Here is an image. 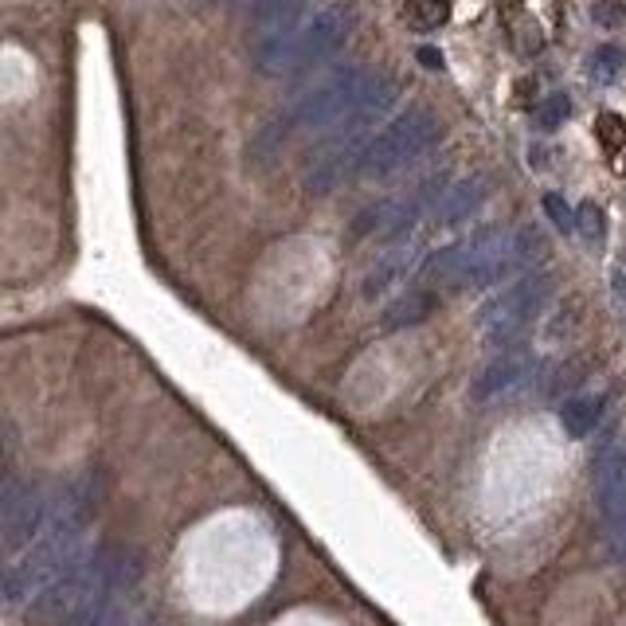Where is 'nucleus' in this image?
<instances>
[{
    "label": "nucleus",
    "mask_w": 626,
    "mask_h": 626,
    "mask_svg": "<svg viewBox=\"0 0 626 626\" xmlns=\"http://www.w3.org/2000/svg\"><path fill=\"white\" fill-rule=\"evenodd\" d=\"M102 497L98 478H79L75 486L55 497V505H47L44 529L32 540L8 568H0V591L4 599L20 603L36 591H44L51 580H59L79 556H83V537L94 517V505Z\"/></svg>",
    "instance_id": "nucleus-1"
},
{
    "label": "nucleus",
    "mask_w": 626,
    "mask_h": 626,
    "mask_svg": "<svg viewBox=\"0 0 626 626\" xmlns=\"http://www.w3.org/2000/svg\"><path fill=\"white\" fill-rule=\"evenodd\" d=\"M540 255H544V235L537 227H521L513 235L501 227H486L474 239L435 251L423 263V278L450 290H482L517 270H529L533 263H540Z\"/></svg>",
    "instance_id": "nucleus-2"
},
{
    "label": "nucleus",
    "mask_w": 626,
    "mask_h": 626,
    "mask_svg": "<svg viewBox=\"0 0 626 626\" xmlns=\"http://www.w3.org/2000/svg\"><path fill=\"white\" fill-rule=\"evenodd\" d=\"M137 576V556L130 552H90L79 556L59 580H51L36 599L40 623H75L83 615L106 611V599Z\"/></svg>",
    "instance_id": "nucleus-3"
},
{
    "label": "nucleus",
    "mask_w": 626,
    "mask_h": 626,
    "mask_svg": "<svg viewBox=\"0 0 626 626\" xmlns=\"http://www.w3.org/2000/svg\"><path fill=\"white\" fill-rule=\"evenodd\" d=\"M357 24V12L349 0H337L329 8H321L317 16H310L306 24L298 28H282L274 32L267 44L259 47L255 55V67L270 75V79H282V75H298V71H310L317 63H325L337 47L349 40Z\"/></svg>",
    "instance_id": "nucleus-4"
},
{
    "label": "nucleus",
    "mask_w": 626,
    "mask_h": 626,
    "mask_svg": "<svg viewBox=\"0 0 626 626\" xmlns=\"http://www.w3.org/2000/svg\"><path fill=\"white\" fill-rule=\"evenodd\" d=\"M368 79H372L368 67H341V71H333L325 83L306 90L294 102V110L263 134V141H274L270 149H278V141L286 134H294V130H333V126H341L353 114V106H357L360 90L368 87Z\"/></svg>",
    "instance_id": "nucleus-5"
},
{
    "label": "nucleus",
    "mask_w": 626,
    "mask_h": 626,
    "mask_svg": "<svg viewBox=\"0 0 626 626\" xmlns=\"http://www.w3.org/2000/svg\"><path fill=\"white\" fill-rule=\"evenodd\" d=\"M439 118L431 110H407L396 122H388L376 137L364 141V153H360L357 177L380 180L400 173L403 165L419 161L435 141H439Z\"/></svg>",
    "instance_id": "nucleus-6"
},
{
    "label": "nucleus",
    "mask_w": 626,
    "mask_h": 626,
    "mask_svg": "<svg viewBox=\"0 0 626 626\" xmlns=\"http://www.w3.org/2000/svg\"><path fill=\"white\" fill-rule=\"evenodd\" d=\"M548 298H552V274L533 270V274L517 278L509 290H501L493 302L482 306V333H486V341L490 345L517 341L540 317V310L548 306Z\"/></svg>",
    "instance_id": "nucleus-7"
},
{
    "label": "nucleus",
    "mask_w": 626,
    "mask_h": 626,
    "mask_svg": "<svg viewBox=\"0 0 626 626\" xmlns=\"http://www.w3.org/2000/svg\"><path fill=\"white\" fill-rule=\"evenodd\" d=\"M47 505L32 482H12L0 493V564L16 560L32 540L40 537Z\"/></svg>",
    "instance_id": "nucleus-8"
},
{
    "label": "nucleus",
    "mask_w": 626,
    "mask_h": 626,
    "mask_svg": "<svg viewBox=\"0 0 626 626\" xmlns=\"http://www.w3.org/2000/svg\"><path fill=\"white\" fill-rule=\"evenodd\" d=\"M360 153H364V130H341L329 145H321L313 153V161L306 165V192L321 196V192H333L341 180H349L357 173Z\"/></svg>",
    "instance_id": "nucleus-9"
},
{
    "label": "nucleus",
    "mask_w": 626,
    "mask_h": 626,
    "mask_svg": "<svg viewBox=\"0 0 626 626\" xmlns=\"http://www.w3.org/2000/svg\"><path fill=\"white\" fill-rule=\"evenodd\" d=\"M533 372H537V364H533V357H525V353H505V357L490 360L478 372V380H474V400L490 403V400H505V396H517L533 380Z\"/></svg>",
    "instance_id": "nucleus-10"
},
{
    "label": "nucleus",
    "mask_w": 626,
    "mask_h": 626,
    "mask_svg": "<svg viewBox=\"0 0 626 626\" xmlns=\"http://www.w3.org/2000/svg\"><path fill=\"white\" fill-rule=\"evenodd\" d=\"M486 192H490V188H486L482 177H466V180H458V184H447V192L439 196L431 220L443 227H454V224H462V220H470V216L486 204Z\"/></svg>",
    "instance_id": "nucleus-11"
},
{
    "label": "nucleus",
    "mask_w": 626,
    "mask_h": 626,
    "mask_svg": "<svg viewBox=\"0 0 626 626\" xmlns=\"http://www.w3.org/2000/svg\"><path fill=\"white\" fill-rule=\"evenodd\" d=\"M595 493L607 517H615L626 501V447H607L595 462Z\"/></svg>",
    "instance_id": "nucleus-12"
},
{
    "label": "nucleus",
    "mask_w": 626,
    "mask_h": 626,
    "mask_svg": "<svg viewBox=\"0 0 626 626\" xmlns=\"http://www.w3.org/2000/svg\"><path fill=\"white\" fill-rule=\"evenodd\" d=\"M439 306V298L431 290H407L396 302H388V310L380 313V329L384 333H403V329H415L423 325Z\"/></svg>",
    "instance_id": "nucleus-13"
},
{
    "label": "nucleus",
    "mask_w": 626,
    "mask_h": 626,
    "mask_svg": "<svg viewBox=\"0 0 626 626\" xmlns=\"http://www.w3.org/2000/svg\"><path fill=\"white\" fill-rule=\"evenodd\" d=\"M603 407H607L603 396H572V400L560 407V423H564V431H568L572 439H587V435L599 427Z\"/></svg>",
    "instance_id": "nucleus-14"
},
{
    "label": "nucleus",
    "mask_w": 626,
    "mask_h": 626,
    "mask_svg": "<svg viewBox=\"0 0 626 626\" xmlns=\"http://www.w3.org/2000/svg\"><path fill=\"white\" fill-rule=\"evenodd\" d=\"M411 263H415L411 247H396V251H388V255L372 267V274L364 278V294H368V298H380V294H384V290H388V286H392V282H396V278H400Z\"/></svg>",
    "instance_id": "nucleus-15"
},
{
    "label": "nucleus",
    "mask_w": 626,
    "mask_h": 626,
    "mask_svg": "<svg viewBox=\"0 0 626 626\" xmlns=\"http://www.w3.org/2000/svg\"><path fill=\"white\" fill-rule=\"evenodd\" d=\"M623 67H626V55H623V47H615V44H603V47H595V55H591V63H587V71H591V79L595 83H615L619 75H623Z\"/></svg>",
    "instance_id": "nucleus-16"
},
{
    "label": "nucleus",
    "mask_w": 626,
    "mask_h": 626,
    "mask_svg": "<svg viewBox=\"0 0 626 626\" xmlns=\"http://www.w3.org/2000/svg\"><path fill=\"white\" fill-rule=\"evenodd\" d=\"M235 8H243L251 20H259V24H270V20H278V16H290L302 0H231Z\"/></svg>",
    "instance_id": "nucleus-17"
},
{
    "label": "nucleus",
    "mask_w": 626,
    "mask_h": 626,
    "mask_svg": "<svg viewBox=\"0 0 626 626\" xmlns=\"http://www.w3.org/2000/svg\"><path fill=\"white\" fill-rule=\"evenodd\" d=\"M568 114H572L568 94H548L537 106V126L540 130H560V126L568 122Z\"/></svg>",
    "instance_id": "nucleus-18"
},
{
    "label": "nucleus",
    "mask_w": 626,
    "mask_h": 626,
    "mask_svg": "<svg viewBox=\"0 0 626 626\" xmlns=\"http://www.w3.org/2000/svg\"><path fill=\"white\" fill-rule=\"evenodd\" d=\"M576 231H580L587 243H603V235H607V220H603V208L599 204H580V212H576Z\"/></svg>",
    "instance_id": "nucleus-19"
},
{
    "label": "nucleus",
    "mask_w": 626,
    "mask_h": 626,
    "mask_svg": "<svg viewBox=\"0 0 626 626\" xmlns=\"http://www.w3.org/2000/svg\"><path fill=\"white\" fill-rule=\"evenodd\" d=\"M12 458H16V435H12L8 423H0V493L16 482L12 478Z\"/></svg>",
    "instance_id": "nucleus-20"
},
{
    "label": "nucleus",
    "mask_w": 626,
    "mask_h": 626,
    "mask_svg": "<svg viewBox=\"0 0 626 626\" xmlns=\"http://www.w3.org/2000/svg\"><path fill=\"white\" fill-rule=\"evenodd\" d=\"M544 212H548V220L560 227V231H576V212L568 208V200H564V196L548 192V196H544Z\"/></svg>",
    "instance_id": "nucleus-21"
},
{
    "label": "nucleus",
    "mask_w": 626,
    "mask_h": 626,
    "mask_svg": "<svg viewBox=\"0 0 626 626\" xmlns=\"http://www.w3.org/2000/svg\"><path fill=\"white\" fill-rule=\"evenodd\" d=\"M611 552H615V560L626 564V501H623V509L611 517Z\"/></svg>",
    "instance_id": "nucleus-22"
},
{
    "label": "nucleus",
    "mask_w": 626,
    "mask_h": 626,
    "mask_svg": "<svg viewBox=\"0 0 626 626\" xmlns=\"http://www.w3.org/2000/svg\"><path fill=\"white\" fill-rule=\"evenodd\" d=\"M595 20L607 24V28H615V24H623V8H619L615 0H599V4H595Z\"/></svg>",
    "instance_id": "nucleus-23"
},
{
    "label": "nucleus",
    "mask_w": 626,
    "mask_h": 626,
    "mask_svg": "<svg viewBox=\"0 0 626 626\" xmlns=\"http://www.w3.org/2000/svg\"><path fill=\"white\" fill-rule=\"evenodd\" d=\"M419 59H423V67H443V55L435 47H419Z\"/></svg>",
    "instance_id": "nucleus-24"
}]
</instances>
